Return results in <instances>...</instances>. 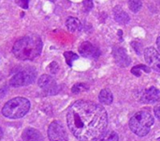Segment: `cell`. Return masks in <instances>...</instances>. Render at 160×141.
<instances>
[{
    "mask_svg": "<svg viewBox=\"0 0 160 141\" xmlns=\"http://www.w3.org/2000/svg\"><path fill=\"white\" fill-rule=\"evenodd\" d=\"M67 123L71 133L79 140L97 141L106 131L108 114L99 104L78 100L68 109Z\"/></svg>",
    "mask_w": 160,
    "mask_h": 141,
    "instance_id": "1",
    "label": "cell"
},
{
    "mask_svg": "<svg viewBox=\"0 0 160 141\" xmlns=\"http://www.w3.org/2000/svg\"><path fill=\"white\" fill-rule=\"evenodd\" d=\"M42 51V41L38 36H26L16 41L12 48L14 56L22 61L34 60Z\"/></svg>",
    "mask_w": 160,
    "mask_h": 141,
    "instance_id": "2",
    "label": "cell"
},
{
    "mask_svg": "<svg viewBox=\"0 0 160 141\" xmlns=\"http://www.w3.org/2000/svg\"><path fill=\"white\" fill-rule=\"evenodd\" d=\"M155 119L153 115L145 110L137 112L129 120L130 130L138 137H145L151 130Z\"/></svg>",
    "mask_w": 160,
    "mask_h": 141,
    "instance_id": "3",
    "label": "cell"
},
{
    "mask_svg": "<svg viewBox=\"0 0 160 141\" xmlns=\"http://www.w3.org/2000/svg\"><path fill=\"white\" fill-rule=\"evenodd\" d=\"M30 109V102L23 97H15L8 101L2 109V114L8 119H20Z\"/></svg>",
    "mask_w": 160,
    "mask_h": 141,
    "instance_id": "4",
    "label": "cell"
},
{
    "mask_svg": "<svg viewBox=\"0 0 160 141\" xmlns=\"http://www.w3.org/2000/svg\"><path fill=\"white\" fill-rule=\"evenodd\" d=\"M37 72L34 68H25L16 73L9 80V84L13 87L27 86L32 84L36 80Z\"/></svg>",
    "mask_w": 160,
    "mask_h": 141,
    "instance_id": "5",
    "label": "cell"
},
{
    "mask_svg": "<svg viewBox=\"0 0 160 141\" xmlns=\"http://www.w3.org/2000/svg\"><path fill=\"white\" fill-rule=\"evenodd\" d=\"M48 137L50 141H68V134L59 122H52L48 128Z\"/></svg>",
    "mask_w": 160,
    "mask_h": 141,
    "instance_id": "6",
    "label": "cell"
},
{
    "mask_svg": "<svg viewBox=\"0 0 160 141\" xmlns=\"http://www.w3.org/2000/svg\"><path fill=\"white\" fill-rule=\"evenodd\" d=\"M38 84L47 95H54L59 92V88L55 80L49 75H42L38 79Z\"/></svg>",
    "mask_w": 160,
    "mask_h": 141,
    "instance_id": "7",
    "label": "cell"
},
{
    "mask_svg": "<svg viewBox=\"0 0 160 141\" xmlns=\"http://www.w3.org/2000/svg\"><path fill=\"white\" fill-rule=\"evenodd\" d=\"M144 59L150 67L158 72H160V54L155 48L148 47L145 49Z\"/></svg>",
    "mask_w": 160,
    "mask_h": 141,
    "instance_id": "8",
    "label": "cell"
},
{
    "mask_svg": "<svg viewBox=\"0 0 160 141\" xmlns=\"http://www.w3.org/2000/svg\"><path fill=\"white\" fill-rule=\"evenodd\" d=\"M79 52L82 56L86 58H98L100 55L99 49L89 41H84L80 45Z\"/></svg>",
    "mask_w": 160,
    "mask_h": 141,
    "instance_id": "9",
    "label": "cell"
},
{
    "mask_svg": "<svg viewBox=\"0 0 160 141\" xmlns=\"http://www.w3.org/2000/svg\"><path fill=\"white\" fill-rule=\"evenodd\" d=\"M112 54H113L116 64L118 66H120L121 67H128L130 65V63H131L130 57L128 55L125 49L119 48V47H114L113 51H112Z\"/></svg>",
    "mask_w": 160,
    "mask_h": 141,
    "instance_id": "10",
    "label": "cell"
},
{
    "mask_svg": "<svg viewBox=\"0 0 160 141\" xmlns=\"http://www.w3.org/2000/svg\"><path fill=\"white\" fill-rule=\"evenodd\" d=\"M141 101L145 104H153L160 99V92L156 87H150L141 95Z\"/></svg>",
    "mask_w": 160,
    "mask_h": 141,
    "instance_id": "11",
    "label": "cell"
},
{
    "mask_svg": "<svg viewBox=\"0 0 160 141\" xmlns=\"http://www.w3.org/2000/svg\"><path fill=\"white\" fill-rule=\"evenodd\" d=\"M22 139L23 141H42V136L41 134L39 133V131L34 129V128H31V127H28L26 128L22 135Z\"/></svg>",
    "mask_w": 160,
    "mask_h": 141,
    "instance_id": "12",
    "label": "cell"
},
{
    "mask_svg": "<svg viewBox=\"0 0 160 141\" xmlns=\"http://www.w3.org/2000/svg\"><path fill=\"white\" fill-rule=\"evenodd\" d=\"M113 17H114L115 21L121 24H127L130 21L128 14L124 9H122V7L120 6H116L113 8Z\"/></svg>",
    "mask_w": 160,
    "mask_h": 141,
    "instance_id": "13",
    "label": "cell"
},
{
    "mask_svg": "<svg viewBox=\"0 0 160 141\" xmlns=\"http://www.w3.org/2000/svg\"><path fill=\"white\" fill-rule=\"evenodd\" d=\"M99 102L104 105H111L113 101V96L110 89H102L98 95Z\"/></svg>",
    "mask_w": 160,
    "mask_h": 141,
    "instance_id": "14",
    "label": "cell"
},
{
    "mask_svg": "<svg viewBox=\"0 0 160 141\" xmlns=\"http://www.w3.org/2000/svg\"><path fill=\"white\" fill-rule=\"evenodd\" d=\"M66 25H67L68 29L70 32H75L78 29H80V27H81V22L77 18L69 17V18H68V20L66 22Z\"/></svg>",
    "mask_w": 160,
    "mask_h": 141,
    "instance_id": "15",
    "label": "cell"
},
{
    "mask_svg": "<svg viewBox=\"0 0 160 141\" xmlns=\"http://www.w3.org/2000/svg\"><path fill=\"white\" fill-rule=\"evenodd\" d=\"M142 71L146 72V73H150V72H151V68H150L149 66H144V65L135 66L134 67L131 68V73H132L134 76H136V77H141Z\"/></svg>",
    "mask_w": 160,
    "mask_h": 141,
    "instance_id": "16",
    "label": "cell"
},
{
    "mask_svg": "<svg viewBox=\"0 0 160 141\" xmlns=\"http://www.w3.org/2000/svg\"><path fill=\"white\" fill-rule=\"evenodd\" d=\"M118 139L119 138H118L117 133L113 131L105 132L100 138V141H118Z\"/></svg>",
    "mask_w": 160,
    "mask_h": 141,
    "instance_id": "17",
    "label": "cell"
},
{
    "mask_svg": "<svg viewBox=\"0 0 160 141\" xmlns=\"http://www.w3.org/2000/svg\"><path fill=\"white\" fill-rule=\"evenodd\" d=\"M142 7V0H128V7L132 12L137 13Z\"/></svg>",
    "mask_w": 160,
    "mask_h": 141,
    "instance_id": "18",
    "label": "cell"
},
{
    "mask_svg": "<svg viewBox=\"0 0 160 141\" xmlns=\"http://www.w3.org/2000/svg\"><path fill=\"white\" fill-rule=\"evenodd\" d=\"M64 56H65V58H66L67 64H68L69 66H72L73 62L76 61V60L79 58V56H78L76 53L72 52V51H66V52H64Z\"/></svg>",
    "mask_w": 160,
    "mask_h": 141,
    "instance_id": "19",
    "label": "cell"
},
{
    "mask_svg": "<svg viewBox=\"0 0 160 141\" xmlns=\"http://www.w3.org/2000/svg\"><path fill=\"white\" fill-rule=\"evenodd\" d=\"M86 90H88V87L84 83H77L71 89L73 94H80L81 92H83V91H86Z\"/></svg>",
    "mask_w": 160,
    "mask_h": 141,
    "instance_id": "20",
    "label": "cell"
},
{
    "mask_svg": "<svg viewBox=\"0 0 160 141\" xmlns=\"http://www.w3.org/2000/svg\"><path fill=\"white\" fill-rule=\"evenodd\" d=\"M83 6H84V10H85L86 12L90 11V10L93 8V7H94L93 0H85V1L83 2Z\"/></svg>",
    "mask_w": 160,
    "mask_h": 141,
    "instance_id": "21",
    "label": "cell"
},
{
    "mask_svg": "<svg viewBox=\"0 0 160 141\" xmlns=\"http://www.w3.org/2000/svg\"><path fill=\"white\" fill-rule=\"evenodd\" d=\"M57 70H58V65H57V63L52 62V64H50V66H49V71L52 74H55L57 72Z\"/></svg>",
    "mask_w": 160,
    "mask_h": 141,
    "instance_id": "22",
    "label": "cell"
},
{
    "mask_svg": "<svg viewBox=\"0 0 160 141\" xmlns=\"http://www.w3.org/2000/svg\"><path fill=\"white\" fill-rule=\"evenodd\" d=\"M15 2L22 7L23 8H27L28 7V2L29 0H15Z\"/></svg>",
    "mask_w": 160,
    "mask_h": 141,
    "instance_id": "23",
    "label": "cell"
},
{
    "mask_svg": "<svg viewBox=\"0 0 160 141\" xmlns=\"http://www.w3.org/2000/svg\"><path fill=\"white\" fill-rule=\"evenodd\" d=\"M7 93H8V88H7L6 86L1 87V88H0V98L5 97L6 95H7Z\"/></svg>",
    "mask_w": 160,
    "mask_h": 141,
    "instance_id": "24",
    "label": "cell"
},
{
    "mask_svg": "<svg viewBox=\"0 0 160 141\" xmlns=\"http://www.w3.org/2000/svg\"><path fill=\"white\" fill-rule=\"evenodd\" d=\"M154 112H155L156 116L158 117V119L160 121V105L157 106V107H155V109H154Z\"/></svg>",
    "mask_w": 160,
    "mask_h": 141,
    "instance_id": "25",
    "label": "cell"
},
{
    "mask_svg": "<svg viewBox=\"0 0 160 141\" xmlns=\"http://www.w3.org/2000/svg\"><path fill=\"white\" fill-rule=\"evenodd\" d=\"M157 46H158V51H160V36H158V39H157Z\"/></svg>",
    "mask_w": 160,
    "mask_h": 141,
    "instance_id": "26",
    "label": "cell"
},
{
    "mask_svg": "<svg viewBox=\"0 0 160 141\" xmlns=\"http://www.w3.org/2000/svg\"><path fill=\"white\" fill-rule=\"evenodd\" d=\"M2 137H3V132H2V129L0 128V139H2Z\"/></svg>",
    "mask_w": 160,
    "mask_h": 141,
    "instance_id": "27",
    "label": "cell"
},
{
    "mask_svg": "<svg viewBox=\"0 0 160 141\" xmlns=\"http://www.w3.org/2000/svg\"><path fill=\"white\" fill-rule=\"evenodd\" d=\"M157 141H160V138L159 139H157Z\"/></svg>",
    "mask_w": 160,
    "mask_h": 141,
    "instance_id": "28",
    "label": "cell"
}]
</instances>
